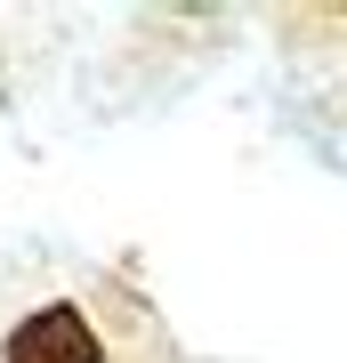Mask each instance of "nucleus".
Instances as JSON below:
<instances>
[{"label": "nucleus", "mask_w": 347, "mask_h": 363, "mask_svg": "<svg viewBox=\"0 0 347 363\" xmlns=\"http://www.w3.org/2000/svg\"><path fill=\"white\" fill-rule=\"evenodd\" d=\"M0 363H186L170 347L162 315L114 274H81L25 307L0 339Z\"/></svg>", "instance_id": "1"}]
</instances>
